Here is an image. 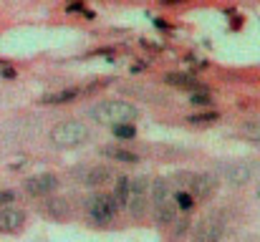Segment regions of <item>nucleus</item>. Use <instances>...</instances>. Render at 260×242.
Returning a JSON list of instances; mask_svg holds the SVG:
<instances>
[{"label": "nucleus", "instance_id": "nucleus-1", "mask_svg": "<svg viewBox=\"0 0 260 242\" xmlns=\"http://www.w3.org/2000/svg\"><path fill=\"white\" fill-rule=\"evenodd\" d=\"M91 119H96L99 124L104 126H119V124H134L139 119V109L129 101H116V98H109V101H101L96 103L91 111H88Z\"/></svg>", "mask_w": 260, "mask_h": 242}, {"label": "nucleus", "instance_id": "nucleus-2", "mask_svg": "<svg viewBox=\"0 0 260 242\" xmlns=\"http://www.w3.org/2000/svg\"><path fill=\"white\" fill-rule=\"evenodd\" d=\"M86 142H88V126L76 121V119L61 121L51 131V144L58 147V149H76V147H81Z\"/></svg>", "mask_w": 260, "mask_h": 242}, {"label": "nucleus", "instance_id": "nucleus-3", "mask_svg": "<svg viewBox=\"0 0 260 242\" xmlns=\"http://www.w3.org/2000/svg\"><path fill=\"white\" fill-rule=\"evenodd\" d=\"M174 197H177V189H174L172 182H167V179L154 182V212H157V220L162 225H174L177 222Z\"/></svg>", "mask_w": 260, "mask_h": 242}, {"label": "nucleus", "instance_id": "nucleus-4", "mask_svg": "<svg viewBox=\"0 0 260 242\" xmlns=\"http://www.w3.org/2000/svg\"><path fill=\"white\" fill-rule=\"evenodd\" d=\"M222 235H225V217L220 212L205 215L192 227V240L194 242H220Z\"/></svg>", "mask_w": 260, "mask_h": 242}, {"label": "nucleus", "instance_id": "nucleus-5", "mask_svg": "<svg viewBox=\"0 0 260 242\" xmlns=\"http://www.w3.org/2000/svg\"><path fill=\"white\" fill-rule=\"evenodd\" d=\"M116 212H119V202L114 199V194H93L86 199V215L96 225L111 222Z\"/></svg>", "mask_w": 260, "mask_h": 242}, {"label": "nucleus", "instance_id": "nucleus-6", "mask_svg": "<svg viewBox=\"0 0 260 242\" xmlns=\"http://www.w3.org/2000/svg\"><path fill=\"white\" fill-rule=\"evenodd\" d=\"M121 207H126L129 215H134V217H142L144 215V210H147V179L144 177L129 179L126 194L121 199Z\"/></svg>", "mask_w": 260, "mask_h": 242}, {"label": "nucleus", "instance_id": "nucleus-7", "mask_svg": "<svg viewBox=\"0 0 260 242\" xmlns=\"http://www.w3.org/2000/svg\"><path fill=\"white\" fill-rule=\"evenodd\" d=\"M217 177L215 174H189V182H187V192L194 197V199H207V197H212L215 194V189H217Z\"/></svg>", "mask_w": 260, "mask_h": 242}, {"label": "nucleus", "instance_id": "nucleus-8", "mask_svg": "<svg viewBox=\"0 0 260 242\" xmlns=\"http://www.w3.org/2000/svg\"><path fill=\"white\" fill-rule=\"evenodd\" d=\"M58 187V177L56 174H36L30 179H25V192L33 197H46Z\"/></svg>", "mask_w": 260, "mask_h": 242}, {"label": "nucleus", "instance_id": "nucleus-9", "mask_svg": "<svg viewBox=\"0 0 260 242\" xmlns=\"http://www.w3.org/2000/svg\"><path fill=\"white\" fill-rule=\"evenodd\" d=\"M25 225V212L18 210V207H5L0 210V232L3 235H13V232H20Z\"/></svg>", "mask_w": 260, "mask_h": 242}, {"label": "nucleus", "instance_id": "nucleus-10", "mask_svg": "<svg viewBox=\"0 0 260 242\" xmlns=\"http://www.w3.org/2000/svg\"><path fill=\"white\" fill-rule=\"evenodd\" d=\"M222 177H225V182H230V184H245V182H250L253 169H250L245 161H230V164L222 166Z\"/></svg>", "mask_w": 260, "mask_h": 242}, {"label": "nucleus", "instance_id": "nucleus-11", "mask_svg": "<svg viewBox=\"0 0 260 242\" xmlns=\"http://www.w3.org/2000/svg\"><path fill=\"white\" fill-rule=\"evenodd\" d=\"M116 171L114 169H109V166H93V169H88L86 171V182L88 187H101V184H109V182H116Z\"/></svg>", "mask_w": 260, "mask_h": 242}, {"label": "nucleus", "instance_id": "nucleus-12", "mask_svg": "<svg viewBox=\"0 0 260 242\" xmlns=\"http://www.w3.org/2000/svg\"><path fill=\"white\" fill-rule=\"evenodd\" d=\"M101 154H104L106 159L124 161V164H137V161H139V157H137L134 152H129V149H124V147H104Z\"/></svg>", "mask_w": 260, "mask_h": 242}, {"label": "nucleus", "instance_id": "nucleus-13", "mask_svg": "<svg viewBox=\"0 0 260 242\" xmlns=\"http://www.w3.org/2000/svg\"><path fill=\"white\" fill-rule=\"evenodd\" d=\"M238 134L245 136L248 142L260 144V119H245L240 126H238Z\"/></svg>", "mask_w": 260, "mask_h": 242}, {"label": "nucleus", "instance_id": "nucleus-14", "mask_svg": "<svg viewBox=\"0 0 260 242\" xmlns=\"http://www.w3.org/2000/svg\"><path fill=\"white\" fill-rule=\"evenodd\" d=\"M165 81H167L170 86H177V88H189V91H194V93L202 88V86L197 83L194 76H187V74H167V79Z\"/></svg>", "mask_w": 260, "mask_h": 242}, {"label": "nucleus", "instance_id": "nucleus-15", "mask_svg": "<svg viewBox=\"0 0 260 242\" xmlns=\"http://www.w3.org/2000/svg\"><path fill=\"white\" fill-rule=\"evenodd\" d=\"M76 96H79L76 88H63V91H56V93H46L41 101H43V103H69V101H74Z\"/></svg>", "mask_w": 260, "mask_h": 242}, {"label": "nucleus", "instance_id": "nucleus-16", "mask_svg": "<svg viewBox=\"0 0 260 242\" xmlns=\"http://www.w3.org/2000/svg\"><path fill=\"white\" fill-rule=\"evenodd\" d=\"M194 197L187 192V189H177V197H174V204H177V212H189L194 207Z\"/></svg>", "mask_w": 260, "mask_h": 242}, {"label": "nucleus", "instance_id": "nucleus-17", "mask_svg": "<svg viewBox=\"0 0 260 242\" xmlns=\"http://www.w3.org/2000/svg\"><path fill=\"white\" fill-rule=\"evenodd\" d=\"M46 212L51 217H66L69 215V204H66V199H48L46 202Z\"/></svg>", "mask_w": 260, "mask_h": 242}, {"label": "nucleus", "instance_id": "nucleus-18", "mask_svg": "<svg viewBox=\"0 0 260 242\" xmlns=\"http://www.w3.org/2000/svg\"><path fill=\"white\" fill-rule=\"evenodd\" d=\"M111 131H114V136H119V139H134V136H137V126H134V124H119V126H114Z\"/></svg>", "mask_w": 260, "mask_h": 242}, {"label": "nucleus", "instance_id": "nucleus-19", "mask_svg": "<svg viewBox=\"0 0 260 242\" xmlns=\"http://www.w3.org/2000/svg\"><path fill=\"white\" fill-rule=\"evenodd\" d=\"M189 103H194V106H210V103H212V98H210V93L197 91V93H192V96H189Z\"/></svg>", "mask_w": 260, "mask_h": 242}, {"label": "nucleus", "instance_id": "nucleus-20", "mask_svg": "<svg viewBox=\"0 0 260 242\" xmlns=\"http://www.w3.org/2000/svg\"><path fill=\"white\" fill-rule=\"evenodd\" d=\"M187 121H192V124H210V121H217V114H194Z\"/></svg>", "mask_w": 260, "mask_h": 242}, {"label": "nucleus", "instance_id": "nucleus-21", "mask_svg": "<svg viewBox=\"0 0 260 242\" xmlns=\"http://www.w3.org/2000/svg\"><path fill=\"white\" fill-rule=\"evenodd\" d=\"M10 202H15V192H10V189H5V192H0V210H5V207H10Z\"/></svg>", "mask_w": 260, "mask_h": 242}, {"label": "nucleus", "instance_id": "nucleus-22", "mask_svg": "<svg viewBox=\"0 0 260 242\" xmlns=\"http://www.w3.org/2000/svg\"><path fill=\"white\" fill-rule=\"evenodd\" d=\"M187 225H189V220H177V222H174V232L182 235V232L187 230Z\"/></svg>", "mask_w": 260, "mask_h": 242}, {"label": "nucleus", "instance_id": "nucleus-23", "mask_svg": "<svg viewBox=\"0 0 260 242\" xmlns=\"http://www.w3.org/2000/svg\"><path fill=\"white\" fill-rule=\"evenodd\" d=\"M0 74H3L5 79H15V68H3Z\"/></svg>", "mask_w": 260, "mask_h": 242}, {"label": "nucleus", "instance_id": "nucleus-24", "mask_svg": "<svg viewBox=\"0 0 260 242\" xmlns=\"http://www.w3.org/2000/svg\"><path fill=\"white\" fill-rule=\"evenodd\" d=\"M154 25H159V28H165V30H167V28H170V23H165V20H162V18H157V20H154Z\"/></svg>", "mask_w": 260, "mask_h": 242}, {"label": "nucleus", "instance_id": "nucleus-25", "mask_svg": "<svg viewBox=\"0 0 260 242\" xmlns=\"http://www.w3.org/2000/svg\"><path fill=\"white\" fill-rule=\"evenodd\" d=\"M69 10H84V5H81V3H71Z\"/></svg>", "mask_w": 260, "mask_h": 242}, {"label": "nucleus", "instance_id": "nucleus-26", "mask_svg": "<svg viewBox=\"0 0 260 242\" xmlns=\"http://www.w3.org/2000/svg\"><path fill=\"white\" fill-rule=\"evenodd\" d=\"M255 197H258V199H260V187H258V192H255Z\"/></svg>", "mask_w": 260, "mask_h": 242}]
</instances>
